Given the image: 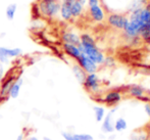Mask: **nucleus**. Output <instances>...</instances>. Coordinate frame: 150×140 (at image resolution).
Here are the masks:
<instances>
[{
    "instance_id": "obj_13",
    "label": "nucleus",
    "mask_w": 150,
    "mask_h": 140,
    "mask_svg": "<svg viewBox=\"0 0 150 140\" xmlns=\"http://www.w3.org/2000/svg\"><path fill=\"white\" fill-rule=\"evenodd\" d=\"M23 83H24L23 78L22 77H16V81L13 82V84H12L11 88H10V90H9L8 97H10V98H12V99L18 98V95H20V93H21V89H22Z\"/></svg>"
},
{
    "instance_id": "obj_29",
    "label": "nucleus",
    "mask_w": 150,
    "mask_h": 140,
    "mask_svg": "<svg viewBox=\"0 0 150 140\" xmlns=\"http://www.w3.org/2000/svg\"><path fill=\"white\" fill-rule=\"evenodd\" d=\"M88 6L96 5V4H100V0H87Z\"/></svg>"
},
{
    "instance_id": "obj_7",
    "label": "nucleus",
    "mask_w": 150,
    "mask_h": 140,
    "mask_svg": "<svg viewBox=\"0 0 150 140\" xmlns=\"http://www.w3.org/2000/svg\"><path fill=\"white\" fill-rule=\"evenodd\" d=\"M77 63L87 74L96 73L97 70H98V65L92 59H90L87 55H85L83 52H82V54L80 55L79 58L77 59Z\"/></svg>"
},
{
    "instance_id": "obj_19",
    "label": "nucleus",
    "mask_w": 150,
    "mask_h": 140,
    "mask_svg": "<svg viewBox=\"0 0 150 140\" xmlns=\"http://www.w3.org/2000/svg\"><path fill=\"white\" fill-rule=\"evenodd\" d=\"M93 112H94V116H95V120L96 122L101 123L102 120L104 119L105 114H106V111H105L104 107H101V105H95L93 107Z\"/></svg>"
},
{
    "instance_id": "obj_35",
    "label": "nucleus",
    "mask_w": 150,
    "mask_h": 140,
    "mask_svg": "<svg viewBox=\"0 0 150 140\" xmlns=\"http://www.w3.org/2000/svg\"><path fill=\"white\" fill-rule=\"evenodd\" d=\"M44 1H58V0H44Z\"/></svg>"
},
{
    "instance_id": "obj_3",
    "label": "nucleus",
    "mask_w": 150,
    "mask_h": 140,
    "mask_svg": "<svg viewBox=\"0 0 150 140\" xmlns=\"http://www.w3.org/2000/svg\"><path fill=\"white\" fill-rule=\"evenodd\" d=\"M40 14L48 18H53L59 14L60 3L58 1H44L40 0L37 5Z\"/></svg>"
},
{
    "instance_id": "obj_28",
    "label": "nucleus",
    "mask_w": 150,
    "mask_h": 140,
    "mask_svg": "<svg viewBox=\"0 0 150 140\" xmlns=\"http://www.w3.org/2000/svg\"><path fill=\"white\" fill-rule=\"evenodd\" d=\"M144 112H145V114L150 118V102H146L144 104Z\"/></svg>"
},
{
    "instance_id": "obj_26",
    "label": "nucleus",
    "mask_w": 150,
    "mask_h": 140,
    "mask_svg": "<svg viewBox=\"0 0 150 140\" xmlns=\"http://www.w3.org/2000/svg\"><path fill=\"white\" fill-rule=\"evenodd\" d=\"M9 61V58L4 52V47L3 46H0V63H7Z\"/></svg>"
},
{
    "instance_id": "obj_2",
    "label": "nucleus",
    "mask_w": 150,
    "mask_h": 140,
    "mask_svg": "<svg viewBox=\"0 0 150 140\" xmlns=\"http://www.w3.org/2000/svg\"><path fill=\"white\" fill-rule=\"evenodd\" d=\"M80 40H81V44L79 45L80 50L90 59H92L97 65H103L105 55L96 45L94 38L89 34H82L80 36Z\"/></svg>"
},
{
    "instance_id": "obj_10",
    "label": "nucleus",
    "mask_w": 150,
    "mask_h": 140,
    "mask_svg": "<svg viewBox=\"0 0 150 140\" xmlns=\"http://www.w3.org/2000/svg\"><path fill=\"white\" fill-rule=\"evenodd\" d=\"M61 137L63 140H94V137L88 133H73V132H61Z\"/></svg>"
},
{
    "instance_id": "obj_4",
    "label": "nucleus",
    "mask_w": 150,
    "mask_h": 140,
    "mask_svg": "<svg viewBox=\"0 0 150 140\" xmlns=\"http://www.w3.org/2000/svg\"><path fill=\"white\" fill-rule=\"evenodd\" d=\"M117 111V107H113L110 111L105 114L104 119L102 120V124H101V131L106 134H111L115 132V128H113V124H115V114Z\"/></svg>"
},
{
    "instance_id": "obj_36",
    "label": "nucleus",
    "mask_w": 150,
    "mask_h": 140,
    "mask_svg": "<svg viewBox=\"0 0 150 140\" xmlns=\"http://www.w3.org/2000/svg\"><path fill=\"white\" fill-rule=\"evenodd\" d=\"M146 43H147V44H150V38H149V39H148V40H147V41H146Z\"/></svg>"
},
{
    "instance_id": "obj_11",
    "label": "nucleus",
    "mask_w": 150,
    "mask_h": 140,
    "mask_svg": "<svg viewBox=\"0 0 150 140\" xmlns=\"http://www.w3.org/2000/svg\"><path fill=\"white\" fill-rule=\"evenodd\" d=\"M16 77H18V76L12 75V76H10V77L6 78L3 81V83L1 85V88H0V98L1 99H5L8 97L9 90H10V88H11L13 82L16 81Z\"/></svg>"
},
{
    "instance_id": "obj_8",
    "label": "nucleus",
    "mask_w": 150,
    "mask_h": 140,
    "mask_svg": "<svg viewBox=\"0 0 150 140\" xmlns=\"http://www.w3.org/2000/svg\"><path fill=\"white\" fill-rule=\"evenodd\" d=\"M122 99V95L120 91H109L104 95L102 101L108 107H115L117 103H120Z\"/></svg>"
},
{
    "instance_id": "obj_6",
    "label": "nucleus",
    "mask_w": 150,
    "mask_h": 140,
    "mask_svg": "<svg viewBox=\"0 0 150 140\" xmlns=\"http://www.w3.org/2000/svg\"><path fill=\"white\" fill-rule=\"evenodd\" d=\"M128 22L129 18L126 16L120 14H110L107 16V23H108L109 26L117 30H122L124 31Z\"/></svg>"
},
{
    "instance_id": "obj_5",
    "label": "nucleus",
    "mask_w": 150,
    "mask_h": 140,
    "mask_svg": "<svg viewBox=\"0 0 150 140\" xmlns=\"http://www.w3.org/2000/svg\"><path fill=\"white\" fill-rule=\"evenodd\" d=\"M83 85L86 90L90 93H97L100 90V80L96 73L87 74Z\"/></svg>"
},
{
    "instance_id": "obj_15",
    "label": "nucleus",
    "mask_w": 150,
    "mask_h": 140,
    "mask_svg": "<svg viewBox=\"0 0 150 140\" xmlns=\"http://www.w3.org/2000/svg\"><path fill=\"white\" fill-rule=\"evenodd\" d=\"M128 94L133 98H142L145 95V90L140 85H131L128 88Z\"/></svg>"
},
{
    "instance_id": "obj_14",
    "label": "nucleus",
    "mask_w": 150,
    "mask_h": 140,
    "mask_svg": "<svg viewBox=\"0 0 150 140\" xmlns=\"http://www.w3.org/2000/svg\"><path fill=\"white\" fill-rule=\"evenodd\" d=\"M62 48H63V51H64L65 53L67 54V55L71 56V58L76 59V60H77V59L80 57V55L82 54V51L80 50L79 46L71 45V44H65V43H63Z\"/></svg>"
},
{
    "instance_id": "obj_21",
    "label": "nucleus",
    "mask_w": 150,
    "mask_h": 140,
    "mask_svg": "<svg viewBox=\"0 0 150 140\" xmlns=\"http://www.w3.org/2000/svg\"><path fill=\"white\" fill-rule=\"evenodd\" d=\"M16 10H18V5L16 3H10L6 6L5 8V16L8 21H12L16 16Z\"/></svg>"
},
{
    "instance_id": "obj_34",
    "label": "nucleus",
    "mask_w": 150,
    "mask_h": 140,
    "mask_svg": "<svg viewBox=\"0 0 150 140\" xmlns=\"http://www.w3.org/2000/svg\"><path fill=\"white\" fill-rule=\"evenodd\" d=\"M42 140H53V139H51V138H50V137L45 136V137H43V138H42Z\"/></svg>"
},
{
    "instance_id": "obj_20",
    "label": "nucleus",
    "mask_w": 150,
    "mask_h": 140,
    "mask_svg": "<svg viewBox=\"0 0 150 140\" xmlns=\"http://www.w3.org/2000/svg\"><path fill=\"white\" fill-rule=\"evenodd\" d=\"M113 128H115V131H117V132H122V131L127 130V128H128V122L124 118L120 117V118L115 120Z\"/></svg>"
},
{
    "instance_id": "obj_22",
    "label": "nucleus",
    "mask_w": 150,
    "mask_h": 140,
    "mask_svg": "<svg viewBox=\"0 0 150 140\" xmlns=\"http://www.w3.org/2000/svg\"><path fill=\"white\" fill-rule=\"evenodd\" d=\"M4 52L7 55L8 58H16L23 54V50L21 48H9V47H4Z\"/></svg>"
},
{
    "instance_id": "obj_17",
    "label": "nucleus",
    "mask_w": 150,
    "mask_h": 140,
    "mask_svg": "<svg viewBox=\"0 0 150 140\" xmlns=\"http://www.w3.org/2000/svg\"><path fill=\"white\" fill-rule=\"evenodd\" d=\"M59 16L63 21H71L73 18L71 11V5H67L64 3H60Z\"/></svg>"
},
{
    "instance_id": "obj_12",
    "label": "nucleus",
    "mask_w": 150,
    "mask_h": 140,
    "mask_svg": "<svg viewBox=\"0 0 150 140\" xmlns=\"http://www.w3.org/2000/svg\"><path fill=\"white\" fill-rule=\"evenodd\" d=\"M61 40H62L63 43L71 44V45L79 46L81 44L80 36L78 34L74 33V32H63L62 35H61Z\"/></svg>"
},
{
    "instance_id": "obj_16",
    "label": "nucleus",
    "mask_w": 150,
    "mask_h": 140,
    "mask_svg": "<svg viewBox=\"0 0 150 140\" xmlns=\"http://www.w3.org/2000/svg\"><path fill=\"white\" fill-rule=\"evenodd\" d=\"M73 73H74V75H75V78L78 80V82L83 84L84 81H85L86 76H87V73H86L78 63L73 65Z\"/></svg>"
},
{
    "instance_id": "obj_32",
    "label": "nucleus",
    "mask_w": 150,
    "mask_h": 140,
    "mask_svg": "<svg viewBox=\"0 0 150 140\" xmlns=\"http://www.w3.org/2000/svg\"><path fill=\"white\" fill-rule=\"evenodd\" d=\"M77 1H79L80 3H81L82 5H84V6H85L86 4H87V0H77Z\"/></svg>"
},
{
    "instance_id": "obj_31",
    "label": "nucleus",
    "mask_w": 150,
    "mask_h": 140,
    "mask_svg": "<svg viewBox=\"0 0 150 140\" xmlns=\"http://www.w3.org/2000/svg\"><path fill=\"white\" fill-rule=\"evenodd\" d=\"M16 140H25V134L24 133H20V135L16 137Z\"/></svg>"
},
{
    "instance_id": "obj_30",
    "label": "nucleus",
    "mask_w": 150,
    "mask_h": 140,
    "mask_svg": "<svg viewBox=\"0 0 150 140\" xmlns=\"http://www.w3.org/2000/svg\"><path fill=\"white\" fill-rule=\"evenodd\" d=\"M75 1H77V0H62V1H61V3H64V4H67V5L71 6V4H73Z\"/></svg>"
},
{
    "instance_id": "obj_24",
    "label": "nucleus",
    "mask_w": 150,
    "mask_h": 140,
    "mask_svg": "<svg viewBox=\"0 0 150 140\" xmlns=\"http://www.w3.org/2000/svg\"><path fill=\"white\" fill-rule=\"evenodd\" d=\"M146 5V0H132V3L129 8V11L132 12L139 8H142Z\"/></svg>"
},
{
    "instance_id": "obj_33",
    "label": "nucleus",
    "mask_w": 150,
    "mask_h": 140,
    "mask_svg": "<svg viewBox=\"0 0 150 140\" xmlns=\"http://www.w3.org/2000/svg\"><path fill=\"white\" fill-rule=\"evenodd\" d=\"M27 140H40L38 137H36V136H30Z\"/></svg>"
},
{
    "instance_id": "obj_27",
    "label": "nucleus",
    "mask_w": 150,
    "mask_h": 140,
    "mask_svg": "<svg viewBox=\"0 0 150 140\" xmlns=\"http://www.w3.org/2000/svg\"><path fill=\"white\" fill-rule=\"evenodd\" d=\"M115 58L111 56H108L106 57L105 56V59H104V63H103V65H107V67H111V65H115Z\"/></svg>"
},
{
    "instance_id": "obj_1",
    "label": "nucleus",
    "mask_w": 150,
    "mask_h": 140,
    "mask_svg": "<svg viewBox=\"0 0 150 140\" xmlns=\"http://www.w3.org/2000/svg\"><path fill=\"white\" fill-rule=\"evenodd\" d=\"M150 21V5L146 4L144 7L130 12L129 22L124 29V35L127 40H138L142 31Z\"/></svg>"
},
{
    "instance_id": "obj_18",
    "label": "nucleus",
    "mask_w": 150,
    "mask_h": 140,
    "mask_svg": "<svg viewBox=\"0 0 150 140\" xmlns=\"http://www.w3.org/2000/svg\"><path fill=\"white\" fill-rule=\"evenodd\" d=\"M84 7H85V6L82 5L79 1H75L71 6V16H73V18H79V16H81L84 11Z\"/></svg>"
},
{
    "instance_id": "obj_25",
    "label": "nucleus",
    "mask_w": 150,
    "mask_h": 140,
    "mask_svg": "<svg viewBox=\"0 0 150 140\" xmlns=\"http://www.w3.org/2000/svg\"><path fill=\"white\" fill-rule=\"evenodd\" d=\"M140 37H142V39L144 40L145 42H146L147 40L150 38V21L148 22V24H147V26L145 27V29L142 31Z\"/></svg>"
},
{
    "instance_id": "obj_9",
    "label": "nucleus",
    "mask_w": 150,
    "mask_h": 140,
    "mask_svg": "<svg viewBox=\"0 0 150 140\" xmlns=\"http://www.w3.org/2000/svg\"><path fill=\"white\" fill-rule=\"evenodd\" d=\"M89 14L91 18L96 23L103 22L105 18V12L103 10V8L101 7L100 4L89 6Z\"/></svg>"
},
{
    "instance_id": "obj_23",
    "label": "nucleus",
    "mask_w": 150,
    "mask_h": 140,
    "mask_svg": "<svg viewBox=\"0 0 150 140\" xmlns=\"http://www.w3.org/2000/svg\"><path fill=\"white\" fill-rule=\"evenodd\" d=\"M130 140H149V136L144 131H134L131 134Z\"/></svg>"
}]
</instances>
